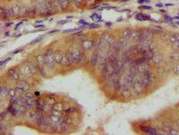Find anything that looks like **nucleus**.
Instances as JSON below:
<instances>
[{
    "label": "nucleus",
    "instance_id": "nucleus-1",
    "mask_svg": "<svg viewBox=\"0 0 179 135\" xmlns=\"http://www.w3.org/2000/svg\"><path fill=\"white\" fill-rule=\"evenodd\" d=\"M44 59H45V64L48 68H53L55 67V59H54V51L52 49L47 50L44 53Z\"/></svg>",
    "mask_w": 179,
    "mask_h": 135
},
{
    "label": "nucleus",
    "instance_id": "nucleus-2",
    "mask_svg": "<svg viewBox=\"0 0 179 135\" xmlns=\"http://www.w3.org/2000/svg\"><path fill=\"white\" fill-rule=\"evenodd\" d=\"M47 116L50 118L51 122L53 123H57V124H60L61 122L63 121V117L61 115V112H58L55 109H52L51 111L48 114H47Z\"/></svg>",
    "mask_w": 179,
    "mask_h": 135
},
{
    "label": "nucleus",
    "instance_id": "nucleus-3",
    "mask_svg": "<svg viewBox=\"0 0 179 135\" xmlns=\"http://www.w3.org/2000/svg\"><path fill=\"white\" fill-rule=\"evenodd\" d=\"M71 54H72V59H73V63L74 64H78L80 63L82 59H83V52L80 51L79 49L74 48L73 50H71Z\"/></svg>",
    "mask_w": 179,
    "mask_h": 135
},
{
    "label": "nucleus",
    "instance_id": "nucleus-4",
    "mask_svg": "<svg viewBox=\"0 0 179 135\" xmlns=\"http://www.w3.org/2000/svg\"><path fill=\"white\" fill-rule=\"evenodd\" d=\"M36 62H37V67L39 68V71L40 72V74L42 76H46L45 74V59H44V54H39L36 56Z\"/></svg>",
    "mask_w": 179,
    "mask_h": 135
},
{
    "label": "nucleus",
    "instance_id": "nucleus-5",
    "mask_svg": "<svg viewBox=\"0 0 179 135\" xmlns=\"http://www.w3.org/2000/svg\"><path fill=\"white\" fill-rule=\"evenodd\" d=\"M123 82H124L123 89H130L132 87L133 82H134V76L128 73L125 76L124 79H123Z\"/></svg>",
    "mask_w": 179,
    "mask_h": 135
},
{
    "label": "nucleus",
    "instance_id": "nucleus-6",
    "mask_svg": "<svg viewBox=\"0 0 179 135\" xmlns=\"http://www.w3.org/2000/svg\"><path fill=\"white\" fill-rule=\"evenodd\" d=\"M95 45H96V43H95L94 39L86 38L82 42V48L83 49L84 51H89V50H91L92 48H94Z\"/></svg>",
    "mask_w": 179,
    "mask_h": 135
},
{
    "label": "nucleus",
    "instance_id": "nucleus-7",
    "mask_svg": "<svg viewBox=\"0 0 179 135\" xmlns=\"http://www.w3.org/2000/svg\"><path fill=\"white\" fill-rule=\"evenodd\" d=\"M132 90L134 92V94L137 95V96H139V95H141V93L143 92V89H144V87L142 86V84H141L140 81H138L136 79V81H134L133 82V85H132Z\"/></svg>",
    "mask_w": 179,
    "mask_h": 135
},
{
    "label": "nucleus",
    "instance_id": "nucleus-8",
    "mask_svg": "<svg viewBox=\"0 0 179 135\" xmlns=\"http://www.w3.org/2000/svg\"><path fill=\"white\" fill-rule=\"evenodd\" d=\"M141 129L143 132H145L147 134H151V135L159 134V131L156 130L155 128L150 127V126H141Z\"/></svg>",
    "mask_w": 179,
    "mask_h": 135
},
{
    "label": "nucleus",
    "instance_id": "nucleus-9",
    "mask_svg": "<svg viewBox=\"0 0 179 135\" xmlns=\"http://www.w3.org/2000/svg\"><path fill=\"white\" fill-rule=\"evenodd\" d=\"M64 55H65V52L60 51V50H57V51H55V52H54V59H55L56 63L60 64L62 61V59L64 57Z\"/></svg>",
    "mask_w": 179,
    "mask_h": 135
},
{
    "label": "nucleus",
    "instance_id": "nucleus-10",
    "mask_svg": "<svg viewBox=\"0 0 179 135\" xmlns=\"http://www.w3.org/2000/svg\"><path fill=\"white\" fill-rule=\"evenodd\" d=\"M7 74H8V76H9V77L12 80H14V81H19L20 77H19V75H18V73L16 72V70H15L14 68H10V69H8Z\"/></svg>",
    "mask_w": 179,
    "mask_h": 135
},
{
    "label": "nucleus",
    "instance_id": "nucleus-11",
    "mask_svg": "<svg viewBox=\"0 0 179 135\" xmlns=\"http://www.w3.org/2000/svg\"><path fill=\"white\" fill-rule=\"evenodd\" d=\"M17 87L21 88L24 93H26V92H28L29 90H30L29 84L26 82V81H24V80H19L18 83H17Z\"/></svg>",
    "mask_w": 179,
    "mask_h": 135
},
{
    "label": "nucleus",
    "instance_id": "nucleus-12",
    "mask_svg": "<svg viewBox=\"0 0 179 135\" xmlns=\"http://www.w3.org/2000/svg\"><path fill=\"white\" fill-rule=\"evenodd\" d=\"M44 106H45V100L41 98L36 99V110L38 112H44Z\"/></svg>",
    "mask_w": 179,
    "mask_h": 135
},
{
    "label": "nucleus",
    "instance_id": "nucleus-13",
    "mask_svg": "<svg viewBox=\"0 0 179 135\" xmlns=\"http://www.w3.org/2000/svg\"><path fill=\"white\" fill-rule=\"evenodd\" d=\"M153 38V30L151 28H147L144 32V41L150 42Z\"/></svg>",
    "mask_w": 179,
    "mask_h": 135
},
{
    "label": "nucleus",
    "instance_id": "nucleus-14",
    "mask_svg": "<svg viewBox=\"0 0 179 135\" xmlns=\"http://www.w3.org/2000/svg\"><path fill=\"white\" fill-rule=\"evenodd\" d=\"M135 19L138 20V21H154V20L151 18L150 15H146V14H141V13H139L135 15Z\"/></svg>",
    "mask_w": 179,
    "mask_h": 135
},
{
    "label": "nucleus",
    "instance_id": "nucleus-15",
    "mask_svg": "<svg viewBox=\"0 0 179 135\" xmlns=\"http://www.w3.org/2000/svg\"><path fill=\"white\" fill-rule=\"evenodd\" d=\"M20 71H21V73H22L23 76H26V77H29V76L31 75V70H30V68H29V67L27 66L26 63H24L22 67H20Z\"/></svg>",
    "mask_w": 179,
    "mask_h": 135
},
{
    "label": "nucleus",
    "instance_id": "nucleus-16",
    "mask_svg": "<svg viewBox=\"0 0 179 135\" xmlns=\"http://www.w3.org/2000/svg\"><path fill=\"white\" fill-rule=\"evenodd\" d=\"M99 52L98 51H95L92 55H91V58H90V63L92 67H95L97 64H98V61H99Z\"/></svg>",
    "mask_w": 179,
    "mask_h": 135
},
{
    "label": "nucleus",
    "instance_id": "nucleus-17",
    "mask_svg": "<svg viewBox=\"0 0 179 135\" xmlns=\"http://www.w3.org/2000/svg\"><path fill=\"white\" fill-rule=\"evenodd\" d=\"M61 64L62 66H64V67H69L71 66L73 63H72V60L70 59V58L67 56V54L65 52V55H64V57L62 59V61H61Z\"/></svg>",
    "mask_w": 179,
    "mask_h": 135
},
{
    "label": "nucleus",
    "instance_id": "nucleus-18",
    "mask_svg": "<svg viewBox=\"0 0 179 135\" xmlns=\"http://www.w3.org/2000/svg\"><path fill=\"white\" fill-rule=\"evenodd\" d=\"M10 14H11V16H17V15H19L20 13H21V8H20L18 5H14V6H12V7H10Z\"/></svg>",
    "mask_w": 179,
    "mask_h": 135
},
{
    "label": "nucleus",
    "instance_id": "nucleus-19",
    "mask_svg": "<svg viewBox=\"0 0 179 135\" xmlns=\"http://www.w3.org/2000/svg\"><path fill=\"white\" fill-rule=\"evenodd\" d=\"M11 17V14L10 11L7 9H5L4 7H1V18L2 20H7Z\"/></svg>",
    "mask_w": 179,
    "mask_h": 135
},
{
    "label": "nucleus",
    "instance_id": "nucleus-20",
    "mask_svg": "<svg viewBox=\"0 0 179 135\" xmlns=\"http://www.w3.org/2000/svg\"><path fill=\"white\" fill-rule=\"evenodd\" d=\"M35 105H36V100H35L34 98L26 99V107H27V109L32 110Z\"/></svg>",
    "mask_w": 179,
    "mask_h": 135
},
{
    "label": "nucleus",
    "instance_id": "nucleus-21",
    "mask_svg": "<svg viewBox=\"0 0 179 135\" xmlns=\"http://www.w3.org/2000/svg\"><path fill=\"white\" fill-rule=\"evenodd\" d=\"M53 109H55V110H57L58 112H62L65 110V106H64V103H62V102H57L54 105H53Z\"/></svg>",
    "mask_w": 179,
    "mask_h": 135
},
{
    "label": "nucleus",
    "instance_id": "nucleus-22",
    "mask_svg": "<svg viewBox=\"0 0 179 135\" xmlns=\"http://www.w3.org/2000/svg\"><path fill=\"white\" fill-rule=\"evenodd\" d=\"M59 129L63 131V132H67L69 131V124H67L64 121H62L61 123L59 124Z\"/></svg>",
    "mask_w": 179,
    "mask_h": 135
},
{
    "label": "nucleus",
    "instance_id": "nucleus-23",
    "mask_svg": "<svg viewBox=\"0 0 179 135\" xmlns=\"http://www.w3.org/2000/svg\"><path fill=\"white\" fill-rule=\"evenodd\" d=\"M44 4H45V7H46V12L51 11L52 8H53V0H45Z\"/></svg>",
    "mask_w": 179,
    "mask_h": 135
},
{
    "label": "nucleus",
    "instance_id": "nucleus-24",
    "mask_svg": "<svg viewBox=\"0 0 179 135\" xmlns=\"http://www.w3.org/2000/svg\"><path fill=\"white\" fill-rule=\"evenodd\" d=\"M56 103H57V102H56V99L53 98L52 97H49V96L47 97V98L45 99V104H46V105H48L53 106Z\"/></svg>",
    "mask_w": 179,
    "mask_h": 135
},
{
    "label": "nucleus",
    "instance_id": "nucleus-25",
    "mask_svg": "<svg viewBox=\"0 0 179 135\" xmlns=\"http://www.w3.org/2000/svg\"><path fill=\"white\" fill-rule=\"evenodd\" d=\"M121 97L124 99H128L129 97H131V92L129 89H123V91L121 92Z\"/></svg>",
    "mask_w": 179,
    "mask_h": 135
},
{
    "label": "nucleus",
    "instance_id": "nucleus-26",
    "mask_svg": "<svg viewBox=\"0 0 179 135\" xmlns=\"http://www.w3.org/2000/svg\"><path fill=\"white\" fill-rule=\"evenodd\" d=\"M76 112V109L74 107H73V106H69V107H67L66 108L65 110H64V114H74Z\"/></svg>",
    "mask_w": 179,
    "mask_h": 135
},
{
    "label": "nucleus",
    "instance_id": "nucleus-27",
    "mask_svg": "<svg viewBox=\"0 0 179 135\" xmlns=\"http://www.w3.org/2000/svg\"><path fill=\"white\" fill-rule=\"evenodd\" d=\"M63 121H64L65 122H66L67 124H69V125L73 124V122H74V120H73V118H72V116H71L70 114H66V115L63 117Z\"/></svg>",
    "mask_w": 179,
    "mask_h": 135
},
{
    "label": "nucleus",
    "instance_id": "nucleus-28",
    "mask_svg": "<svg viewBox=\"0 0 179 135\" xmlns=\"http://www.w3.org/2000/svg\"><path fill=\"white\" fill-rule=\"evenodd\" d=\"M170 41L174 44H176L179 42V34H175L170 36Z\"/></svg>",
    "mask_w": 179,
    "mask_h": 135
},
{
    "label": "nucleus",
    "instance_id": "nucleus-29",
    "mask_svg": "<svg viewBox=\"0 0 179 135\" xmlns=\"http://www.w3.org/2000/svg\"><path fill=\"white\" fill-rule=\"evenodd\" d=\"M8 93L9 90L7 89V87H1V90H0V94H1V97H8Z\"/></svg>",
    "mask_w": 179,
    "mask_h": 135
},
{
    "label": "nucleus",
    "instance_id": "nucleus-30",
    "mask_svg": "<svg viewBox=\"0 0 179 135\" xmlns=\"http://www.w3.org/2000/svg\"><path fill=\"white\" fill-rule=\"evenodd\" d=\"M122 38L125 39H130V29H125L122 32Z\"/></svg>",
    "mask_w": 179,
    "mask_h": 135
},
{
    "label": "nucleus",
    "instance_id": "nucleus-31",
    "mask_svg": "<svg viewBox=\"0 0 179 135\" xmlns=\"http://www.w3.org/2000/svg\"><path fill=\"white\" fill-rule=\"evenodd\" d=\"M60 2V5H61V9H66L69 5L70 1L69 0H59Z\"/></svg>",
    "mask_w": 179,
    "mask_h": 135
},
{
    "label": "nucleus",
    "instance_id": "nucleus-32",
    "mask_svg": "<svg viewBox=\"0 0 179 135\" xmlns=\"http://www.w3.org/2000/svg\"><path fill=\"white\" fill-rule=\"evenodd\" d=\"M60 2L59 0H53V8L55 10H60Z\"/></svg>",
    "mask_w": 179,
    "mask_h": 135
},
{
    "label": "nucleus",
    "instance_id": "nucleus-33",
    "mask_svg": "<svg viewBox=\"0 0 179 135\" xmlns=\"http://www.w3.org/2000/svg\"><path fill=\"white\" fill-rule=\"evenodd\" d=\"M162 56H160V55H154L153 56V58H152V60H153V62L154 63H160L162 61Z\"/></svg>",
    "mask_w": 179,
    "mask_h": 135
},
{
    "label": "nucleus",
    "instance_id": "nucleus-34",
    "mask_svg": "<svg viewBox=\"0 0 179 135\" xmlns=\"http://www.w3.org/2000/svg\"><path fill=\"white\" fill-rule=\"evenodd\" d=\"M43 39H44V35H40V36H39L38 38H36V39H34V40H32V41L31 42V45H33V44L38 43V42H41Z\"/></svg>",
    "mask_w": 179,
    "mask_h": 135
},
{
    "label": "nucleus",
    "instance_id": "nucleus-35",
    "mask_svg": "<svg viewBox=\"0 0 179 135\" xmlns=\"http://www.w3.org/2000/svg\"><path fill=\"white\" fill-rule=\"evenodd\" d=\"M5 130H7V126H6V124L3 121H1V123H0V132L3 134Z\"/></svg>",
    "mask_w": 179,
    "mask_h": 135
},
{
    "label": "nucleus",
    "instance_id": "nucleus-36",
    "mask_svg": "<svg viewBox=\"0 0 179 135\" xmlns=\"http://www.w3.org/2000/svg\"><path fill=\"white\" fill-rule=\"evenodd\" d=\"M90 18L95 21V22H99V21H101V16L98 14H93V15L90 16Z\"/></svg>",
    "mask_w": 179,
    "mask_h": 135
},
{
    "label": "nucleus",
    "instance_id": "nucleus-37",
    "mask_svg": "<svg viewBox=\"0 0 179 135\" xmlns=\"http://www.w3.org/2000/svg\"><path fill=\"white\" fill-rule=\"evenodd\" d=\"M37 7H35V6H32V7H31V8H29L28 9V15H33V14H35L36 12H37Z\"/></svg>",
    "mask_w": 179,
    "mask_h": 135
},
{
    "label": "nucleus",
    "instance_id": "nucleus-38",
    "mask_svg": "<svg viewBox=\"0 0 179 135\" xmlns=\"http://www.w3.org/2000/svg\"><path fill=\"white\" fill-rule=\"evenodd\" d=\"M173 72L175 74H176V75H178L179 74V64H175L174 66H173Z\"/></svg>",
    "mask_w": 179,
    "mask_h": 135
},
{
    "label": "nucleus",
    "instance_id": "nucleus-39",
    "mask_svg": "<svg viewBox=\"0 0 179 135\" xmlns=\"http://www.w3.org/2000/svg\"><path fill=\"white\" fill-rule=\"evenodd\" d=\"M24 97H25V99H31V98H34V96L31 92H26L24 94Z\"/></svg>",
    "mask_w": 179,
    "mask_h": 135
},
{
    "label": "nucleus",
    "instance_id": "nucleus-40",
    "mask_svg": "<svg viewBox=\"0 0 179 135\" xmlns=\"http://www.w3.org/2000/svg\"><path fill=\"white\" fill-rule=\"evenodd\" d=\"M11 57H9V58H7V59H5V60H2L1 61V63H0V65H1V68H3L4 66H5V64H6V63L8 62V61H10L11 60Z\"/></svg>",
    "mask_w": 179,
    "mask_h": 135
},
{
    "label": "nucleus",
    "instance_id": "nucleus-41",
    "mask_svg": "<svg viewBox=\"0 0 179 135\" xmlns=\"http://www.w3.org/2000/svg\"><path fill=\"white\" fill-rule=\"evenodd\" d=\"M73 3L75 5L76 7H80L82 5V0H73Z\"/></svg>",
    "mask_w": 179,
    "mask_h": 135
},
{
    "label": "nucleus",
    "instance_id": "nucleus-42",
    "mask_svg": "<svg viewBox=\"0 0 179 135\" xmlns=\"http://www.w3.org/2000/svg\"><path fill=\"white\" fill-rule=\"evenodd\" d=\"M139 8H140V9H143V10H151L152 9V8H151V6H149V5H141Z\"/></svg>",
    "mask_w": 179,
    "mask_h": 135
},
{
    "label": "nucleus",
    "instance_id": "nucleus-43",
    "mask_svg": "<svg viewBox=\"0 0 179 135\" xmlns=\"http://www.w3.org/2000/svg\"><path fill=\"white\" fill-rule=\"evenodd\" d=\"M80 28H74V29H69L66 30V31H63V33H73V32H75V31H79Z\"/></svg>",
    "mask_w": 179,
    "mask_h": 135
},
{
    "label": "nucleus",
    "instance_id": "nucleus-44",
    "mask_svg": "<svg viewBox=\"0 0 179 135\" xmlns=\"http://www.w3.org/2000/svg\"><path fill=\"white\" fill-rule=\"evenodd\" d=\"M168 134H179V131H175V129H170L168 131Z\"/></svg>",
    "mask_w": 179,
    "mask_h": 135
},
{
    "label": "nucleus",
    "instance_id": "nucleus-45",
    "mask_svg": "<svg viewBox=\"0 0 179 135\" xmlns=\"http://www.w3.org/2000/svg\"><path fill=\"white\" fill-rule=\"evenodd\" d=\"M89 27L90 28V29H95V28H99V24H89Z\"/></svg>",
    "mask_w": 179,
    "mask_h": 135
},
{
    "label": "nucleus",
    "instance_id": "nucleus-46",
    "mask_svg": "<svg viewBox=\"0 0 179 135\" xmlns=\"http://www.w3.org/2000/svg\"><path fill=\"white\" fill-rule=\"evenodd\" d=\"M78 24H82V25H89L90 24H88L87 22H85L84 20H82V19H81L78 21Z\"/></svg>",
    "mask_w": 179,
    "mask_h": 135
},
{
    "label": "nucleus",
    "instance_id": "nucleus-47",
    "mask_svg": "<svg viewBox=\"0 0 179 135\" xmlns=\"http://www.w3.org/2000/svg\"><path fill=\"white\" fill-rule=\"evenodd\" d=\"M137 2H138V4L141 5V4H144V3H150L151 0H138Z\"/></svg>",
    "mask_w": 179,
    "mask_h": 135
},
{
    "label": "nucleus",
    "instance_id": "nucleus-48",
    "mask_svg": "<svg viewBox=\"0 0 179 135\" xmlns=\"http://www.w3.org/2000/svg\"><path fill=\"white\" fill-rule=\"evenodd\" d=\"M68 22L66 21V20H62V21H60V22H58L57 23V24H60V25H62V24H67Z\"/></svg>",
    "mask_w": 179,
    "mask_h": 135
},
{
    "label": "nucleus",
    "instance_id": "nucleus-49",
    "mask_svg": "<svg viewBox=\"0 0 179 135\" xmlns=\"http://www.w3.org/2000/svg\"><path fill=\"white\" fill-rule=\"evenodd\" d=\"M23 51V49H17V50H15L14 51H13V53L14 54H16V53H18V52H21Z\"/></svg>",
    "mask_w": 179,
    "mask_h": 135
},
{
    "label": "nucleus",
    "instance_id": "nucleus-50",
    "mask_svg": "<svg viewBox=\"0 0 179 135\" xmlns=\"http://www.w3.org/2000/svg\"><path fill=\"white\" fill-rule=\"evenodd\" d=\"M165 19L167 20V21H172V20H173V18H172V17H169L168 15H165Z\"/></svg>",
    "mask_w": 179,
    "mask_h": 135
},
{
    "label": "nucleus",
    "instance_id": "nucleus-51",
    "mask_svg": "<svg viewBox=\"0 0 179 135\" xmlns=\"http://www.w3.org/2000/svg\"><path fill=\"white\" fill-rule=\"evenodd\" d=\"M156 6H157V7H162L163 5H162V4H160V3H159V4L157 3V4H156Z\"/></svg>",
    "mask_w": 179,
    "mask_h": 135
},
{
    "label": "nucleus",
    "instance_id": "nucleus-52",
    "mask_svg": "<svg viewBox=\"0 0 179 135\" xmlns=\"http://www.w3.org/2000/svg\"><path fill=\"white\" fill-rule=\"evenodd\" d=\"M59 30H57V29H56V30H53V31H50L49 32V34H53V33H57V32H58Z\"/></svg>",
    "mask_w": 179,
    "mask_h": 135
},
{
    "label": "nucleus",
    "instance_id": "nucleus-53",
    "mask_svg": "<svg viewBox=\"0 0 179 135\" xmlns=\"http://www.w3.org/2000/svg\"><path fill=\"white\" fill-rule=\"evenodd\" d=\"M34 96H36V97H39V92H38V91L35 92V93H34Z\"/></svg>",
    "mask_w": 179,
    "mask_h": 135
},
{
    "label": "nucleus",
    "instance_id": "nucleus-54",
    "mask_svg": "<svg viewBox=\"0 0 179 135\" xmlns=\"http://www.w3.org/2000/svg\"><path fill=\"white\" fill-rule=\"evenodd\" d=\"M13 24L12 22H11V23H8V24L6 23V24H5V26H6V27H7V26H10V25H11V24Z\"/></svg>",
    "mask_w": 179,
    "mask_h": 135
},
{
    "label": "nucleus",
    "instance_id": "nucleus-55",
    "mask_svg": "<svg viewBox=\"0 0 179 135\" xmlns=\"http://www.w3.org/2000/svg\"><path fill=\"white\" fill-rule=\"evenodd\" d=\"M129 0H120V2L121 3H125V2H128Z\"/></svg>",
    "mask_w": 179,
    "mask_h": 135
},
{
    "label": "nucleus",
    "instance_id": "nucleus-56",
    "mask_svg": "<svg viewBox=\"0 0 179 135\" xmlns=\"http://www.w3.org/2000/svg\"><path fill=\"white\" fill-rule=\"evenodd\" d=\"M5 35V36H9V35H10V32H9V31H8V32H6Z\"/></svg>",
    "mask_w": 179,
    "mask_h": 135
},
{
    "label": "nucleus",
    "instance_id": "nucleus-57",
    "mask_svg": "<svg viewBox=\"0 0 179 135\" xmlns=\"http://www.w3.org/2000/svg\"><path fill=\"white\" fill-rule=\"evenodd\" d=\"M36 23H37V24H39V23H43V21L42 20H39V21H36Z\"/></svg>",
    "mask_w": 179,
    "mask_h": 135
},
{
    "label": "nucleus",
    "instance_id": "nucleus-58",
    "mask_svg": "<svg viewBox=\"0 0 179 135\" xmlns=\"http://www.w3.org/2000/svg\"><path fill=\"white\" fill-rule=\"evenodd\" d=\"M36 27H43V28H44V27H45V26H44V25H43V24H40V25H37V26H36Z\"/></svg>",
    "mask_w": 179,
    "mask_h": 135
},
{
    "label": "nucleus",
    "instance_id": "nucleus-59",
    "mask_svg": "<svg viewBox=\"0 0 179 135\" xmlns=\"http://www.w3.org/2000/svg\"><path fill=\"white\" fill-rule=\"evenodd\" d=\"M166 6H171V5H173V4H166Z\"/></svg>",
    "mask_w": 179,
    "mask_h": 135
},
{
    "label": "nucleus",
    "instance_id": "nucleus-60",
    "mask_svg": "<svg viewBox=\"0 0 179 135\" xmlns=\"http://www.w3.org/2000/svg\"><path fill=\"white\" fill-rule=\"evenodd\" d=\"M160 12H161V13H166V11H165V10H163V9L160 10Z\"/></svg>",
    "mask_w": 179,
    "mask_h": 135
}]
</instances>
